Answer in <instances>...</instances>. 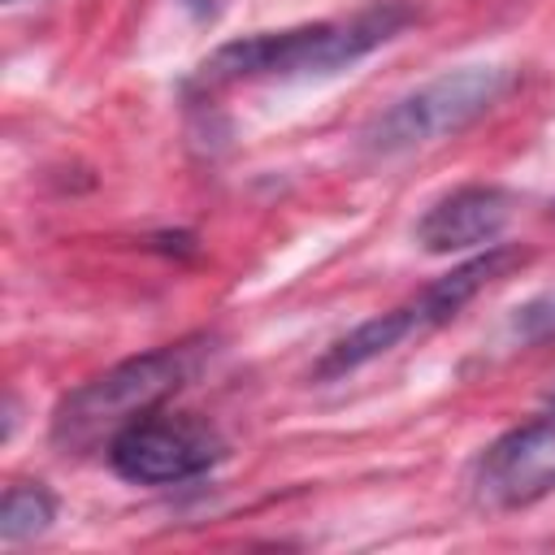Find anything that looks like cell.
<instances>
[{"label":"cell","instance_id":"1","mask_svg":"<svg viewBox=\"0 0 555 555\" xmlns=\"http://www.w3.org/2000/svg\"><path fill=\"white\" fill-rule=\"evenodd\" d=\"M412 22V9L399 0H382L373 9H360L343 22H312L291 30H260L243 35L234 43H221L204 65L199 82L225 87V82H256V78H312V74H338L395 39Z\"/></svg>","mask_w":555,"mask_h":555},{"label":"cell","instance_id":"4","mask_svg":"<svg viewBox=\"0 0 555 555\" xmlns=\"http://www.w3.org/2000/svg\"><path fill=\"white\" fill-rule=\"evenodd\" d=\"M225 455L221 434L186 412H147L108 438V464L134 486H178L208 473Z\"/></svg>","mask_w":555,"mask_h":555},{"label":"cell","instance_id":"6","mask_svg":"<svg viewBox=\"0 0 555 555\" xmlns=\"http://www.w3.org/2000/svg\"><path fill=\"white\" fill-rule=\"evenodd\" d=\"M516 217V195L494 182L455 186L451 195L434 199L416 221V243L429 256H455L473 247H494Z\"/></svg>","mask_w":555,"mask_h":555},{"label":"cell","instance_id":"9","mask_svg":"<svg viewBox=\"0 0 555 555\" xmlns=\"http://www.w3.org/2000/svg\"><path fill=\"white\" fill-rule=\"evenodd\" d=\"M512 334L520 343H546L555 338V291H542L538 299L520 304L512 317Z\"/></svg>","mask_w":555,"mask_h":555},{"label":"cell","instance_id":"3","mask_svg":"<svg viewBox=\"0 0 555 555\" xmlns=\"http://www.w3.org/2000/svg\"><path fill=\"white\" fill-rule=\"evenodd\" d=\"M512 69L507 65H460L447 69L429 82H421L416 91L399 95L395 104H386L364 130H360V147L369 156H403L416 147H429L438 139L460 134L464 126H473L481 113H490L507 87H512Z\"/></svg>","mask_w":555,"mask_h":555},{"label":"cell","instance_id":"2","mask_svg":"<svg viewBox=\"0 0 555 555\" xmlns=\"http://www.w3.org/2000/svg\"><path fill=\"white\" fill-rule=\"evenodd\" d=\"M204 347L208 338L165 343L74 386L52 412V438L65 451L69 447L82 451V447H95L100 438L121 434L130 421L156 412L169 395H178L195 377V369L204 364Z\"/></svg>","mask_w":555,"mask_h":555},{"label":"cell","instance_id":"8","mask_svg":"<svg viewBox=\"0 0 555 555\" xmlns=\"http://www.w3.org/2000/svg\"><path fill=\"white\" fill-rule=\"evenodd\" d=\"M56 520V499L43 486H9L0 503V542L17 546L26 538H39Z\"/></svg>","mask_w":555,"mask_h":555},{"label":"cell","instance_id":"10","mask_svg":"<svg viewBox=\"0 0 555 555\" xmlns=\"http://www.w3.org/2000/svg\"><path fill=\"white\" fill-rule=\"evenodd\" d=\"M551 408H555V395H551Z\"/></svg>","mask_w":555,"mask_h":555},{"label":"cell","instance_id":"5","mask_svg":"<svg viewBox=\"0 0 555 555\" xmlns=\"http://www.w3.org/2000/svg\"><path fill=\"white\" fill-rule=\"evenodd\" d=\"M473 490L494 512H520L555 494V416L499 434L473 468Z\"/></svg>","mask_w":555,"mask_h":555},{"label":"cell","instance_id":"7","mask_svg":"<svg viewBox=\"0 0 555 555\" xmlns=\"http://www.w3.org/2000/svg\"><path fill=\"white\" fill-rule=\"evenodd\" d=\"M425 330H434V325H429L421 299L399 304V308H390V312H382V317H373V321H360L351 334H343L334 347H325V356L317 360L312 373L325 377V382H330V377H343V373H356V369H364L369 360L395 351L403 338L425 334Z\"/></svg>","mask_w":555,"mask_h":555}]
</instances>
